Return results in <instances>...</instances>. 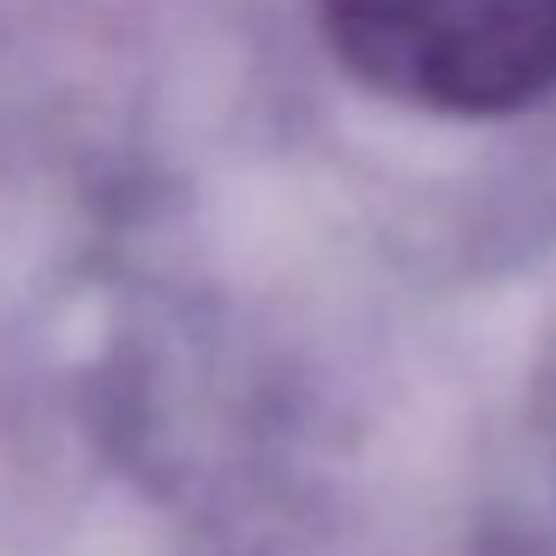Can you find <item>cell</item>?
Wrapping results in <instances>:
<instances>
[{"label": "cell", "instance_id": "cell-1", "mask_svg": "<svg viewBox=\"0 0 556 556\" xmlns=\"http://www.w3.org/2000/svg\"><path fill=\"white\" fill-rule=\"evenodd\" d=\"M365 90L443 121H503L556 90V0H312Z\"/></svg>", "mask_w": 556, "mask_h": 556}]
</instances>
